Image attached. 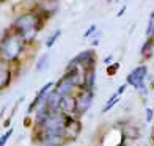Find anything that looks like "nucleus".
I'll return each mask as SVG.
<instances>
[{
	"label": "nucleus",
	"mask_w": 154,
	"mask_h": 146,
	"mask_svg": "<svg viewBox=\"0 0 154 146\" xmlns=\"http://www.w3.org/2000/svg\"><path fill=\"white\" fill-rule=\"evenodd\" d=\"M145 121L146 123H152L154 121V108L145 107Z\"/></svg>",
	"instance_id": "a211bd4d"
},
{
	"label": "nucleus",
	"mask_w": 154,
	"mask_h": 146,
	"mask_svg": "<svg viewBox=\"0 0 154 146\" xmlns=\"http://www.w3.org/2000/svg\"><path fill=\"white\" fill-rule=\"evenodd\" d=\"M47 63H49V57L47 55H43V57L38 60V63H36V71H43V69H46Z\"/></svg>",
	"instance_id": "dca6fc26"
},
{
	"label": "nucleus",
	"mask_w": 154,
	"mask_h": 146,
	"mask_svg": "<svg viewBox=\"0 0 154 146\" xmlns=\"http://www.w3.org/2000/svg\"><path fill=\"white\" fill-rule=\"evenodd\" d=\"M11 83V69L8 68V63L0 58V91L8 88Z\"/></svg>",
	"instance_id": "1a4fd4ad"
},
{
	"label": "nucleus",
	"mask_w": 154,
	"mask_h": 146,
	"mask_svg": "<svg viewBox=\"0 0 154 146\" xmlns=\"http://www.w3.org/2000/svg\"><path fill=\"white\" fill-rule=\"evenodd\" d=\"M11 134H13V129H8L2 137H0V146H5L6 144V141H8V138L11 137Z\"/></svg>",
	"instance_id": "6ab92c4d"
},
{
	"label": "nucleus",
	"mask_w": 154,
	"mask_h": 146,
	"mask_svg": "<svg viewBox=\"0 0 154 146\" xmlns=\"http://www.w3.org/2000/svg\"><path fill=\"white\" fill-rule=\"evenodd\" d=\"M120 99H121V94L120 93H113L109 99H107V102L104 104V107H102V110H101V113H107V112H110L112 108H113L118 102H120Z\"/></svg>",
	"instance_id": "ddd939ff"
},
{
	"label": "nucleus",
	"mask_w": 154,
	"mask_h": 146,
	"mask_svg": "<svg viewBox=\"0 0 154 146\" xmlns=\"http://www.w3.org/2000/svg\"><path fill=\"white\" fill-rule=\"evenodd\" d=\"M151 140H152V143H154V126H152V129H151Z\"/></svg>",
	"instance_id": "b1692460"
},
{
	"label": "nucleus",
	"mask_w": 154,
	"mask_h": 146,
	"mask_svg": "<svg viewBox=\"0 0 154 146\" xmlns=\"http://www.w3.org/2000/svg\"><path fill=\"white\" fill-rule=\"evenodd\" d=\"M146 75H148V68H146L145 65L137 66L134 71H131L128 75H126V85H128V87H134L137 90L138 87H142L145 83Z\"/></svg>",
	"instance_id": "423d86ee"
},
{
	"label": "nucleus",
	"mask_w": 154,
	"mask_h": 146,
	"mask_svg": "<svg viewBox=\"0 0 154 146\" xmlns=\"http://www.w3.org/2000/svg\"><path fill=\"white\" fill-rule=\"evenodd\" d=\"M58 110L65 115H74L75 116V96L69 94V96H63L60 99V107Z\"/></svg>",
	"instance_id": "6e6552de"
},
{
	"label": "nucleus",
	"mask_w": 154,
	"mask_h": 146,
	"mask_svg": "<svg viewBox=\"0 0 154 146\" xmlns=\"http://www.w3.org/2000/svg\"><path fill=\"white\" fill-rule=\"evenodd\" d=\"M94 32H96V25H91V27H90V29H88L85 33H83V36H85V38H88L90 35H93Z\"/></svg>",
	"instance_id": "412c9836"
},
{
	"label": "nucleus",
	"mask_w": 154,
	"mask_h": 146,
	"mask_svg": "<svg viewBox=\"0 0 154 146\" xmlns=\"http://www.w3.org/2000/svg\"><path fill=\"white\" fill-rule=\"evenodd\" d=\"M146 35H148V36H154V11L151 13L149 20H148V29H146Z\"/></svg>",
	"instance_id": "f3484780"
},
{
	"label": "nucleus",
	"mask_w": 154,
	"mask_h": 146,
	"mask_svg": "<svg viewBox=\"0 0 154 146\" xmlns=\"http://www.w3.org/2000/svg\"><path fill=\"white\" fill-rule=\"evenodd\" d=\"M75 85L72 83V80L68 77V75H63V77L55 83V87H54V91L57 93L58 96H69V94H74L75 91Z\"/></svg>",
	"instance_id": "0eeeda50"
},
{
	"label": "nucleus",
	"mask_w": 154,
	"mask_h": 146,
	"mask_svg": "<svg viewBox=\"0 0 154 146\" xmlns=\"http://www.w3.org/2000/svg\"><path fill=\"white\" fill-rule=\"evenodd\" d=\"M121 134H123V137L129 138V140H137V138H140V135H142V130H140V127L134 123H126L124 127L121 129Z\"/></svg>",
	"instance_id": "9d476101"
},
{
	"label": "nucleus",
	"mask_w": 154,
	"mask_h": 146,
	"mask_svg": "<svg viewBox=\"0 0 154 146\" xmlns=\"http://www.w3.org/2000/svg\"><path fill=\"white\" fill-rule=\"evenodd\" d=\"M94 85H96V68H87L85 71V83H83V88L87 90H93L94 91Z\"/></svg>",
	"instance_id": "9b49d317"
},
{
	"label": "nucleus",
	"mask_w": 154,
	"mask_h": 146,
	"mask_svg": "<svg viewBox=\"0 0 154 146\" xmlns=\"http://www.w3.org/2000/svg\"><path fill=\"white\" fill-rule=\"evenodd\" d=\"M138 146H148V143H145V141H143V143H138Z\"/></svg>",
	"instance_id": "393cba45"
},
{
	"label": "nucleus",
	"mask_w": 154,
	"mask_h": 146,
	"mask_svg": "<svg viewBox=\"0 0 154 146\" xmlns=\"http://www.w3.org/2000/svg\"><path fill=\"white\" fill-rule=\"evenodd\" d=\"M112 60H113V57H112V55H109V57H107L106 60H104V63L109 65V63H112Z\"/></svg>",
	"instance_id": "5701e85b"
},
{
	"label": "nucleus",
	"mask_w": 154,
	"mask_h": 146,
	"mask_svg": "<svg viewBox=\"0 0 154 146\" xmlns=\"http://www.w3.org/2000/svg\"><path fill=\"white\" fill-rule=\"evenodd\" d=\"M0 2H2V0H0Z\"/></svg>",
	"instance_id": "bb28decb"
},
{
	"label": "nucleus",
	"mask_w": 154,
	"mask_h": 146,
	"mask_svg": "<svg viewBox=\"0 0 154 146\" xmlns=\"http://www.w3.org/2000/svg\"><path fill=\"white\" fill-rule=\"evenodd\" d=\"M36 141L41 146H65L68 143L66 137L63 134L46 132V130H39V129L36 132Z\"/></svg>",
	"instance_id": "20e7f679"
},
{
	"label": "nucleus",
	"mask_w": 154,
	"mask_h": 146,
	"mask_svg": "<svg viewBox=\"0 0 154 146\" xmlns=\"http://www.w3.org/2000/svg\"><path fill=\"white\" fill-rule=\"evenodd\" d=\"M118 69H120V63H113L112 66H109V69H107V74H109V75H115Z\"/></svg>",
	"instance_id": "aec40b11"
},
{
	"label": "nucleus",
	"mask_w": 154,
	"mask_h": 146,
	"mask_svg": "<svg viewBox=\"0 0 154 146\" xmlns=\"http://www.w3.org/2000/svg\"><path fill=\"white\" fill-rule=\"evenodd\" d=\"M38 6H39V11H46L51 14L58 8V0H41Z\"/></svg>",
	"instance_id": "f8f14e48"
},
{
	"label": "nucleus",
	"mask_w": 154,
	"mask_h": 146,
	"mask_svg": "<svg viewBox=\"0 0 154 146\" xmlns=\"http://www.w3.org/2000/svg\"><path fill=\"white\" fill-rule=\"evenodd\" d=\"M74 96H75V116L80 120L91 108L94 91L93 90H87V88H80V90H77V93H74Z\"/></svg>",
	"instance_id": "7ed1b4c3"
},
{
	"label": "nucleus",
	"mask_w": 154,
	"mask_h": 146,
	"mask_svg": "<svg viewBox=\"0 0 154 146\" xmlns=\"http://www.w3.org/2000/svg\"><path fill=\"white\" fill-rule=\"evenodd\" d=\"M24 43L25 41L22 39V36L17 35L16 32L6 35L0 43V58H3L6 63L17 60L24 49Z\"/></svg>",
	"instance_id": "f257e3e1"
},
{
	"label": "nucleus",
	"mask_w": 154,
	"mask_h": 146,
	"mask_svg": "<svg viewBox=\"0 0 154 146\" xmlns=\"http://www.w3.org/2000/svg\"><path fill=\"white\" fill-rule=\"evenodd\" d=\"M140 53H142L145 58H151V57H152V53H154V38H152V36H148L146 43L142 46V50H140Z\"/></svg>",
	"instance_id": "4468645a"
},
{
	"label": "nucleus",
	"mask_w": 154,
	"mask_h": 146,
	"mask_svg": "<svg viewBox=\"0 0 154 146\" xmlns=\"http://www.w3.org/2000/svg\"><path fill=\"white\" fill-rule=\"evenodd\" d=\"M82 130V124L80 120L74 115H66V121H65V129H63V135L66 137L68 141H72L79 137Z\"/></svg>",
	"instance_id": "39448f33"
},
{
	"label": "nucleus",
	"mask_w": 154,
	"mask_h": 146,
	"mask_svg": "<svg viewBox=\"0 0 154 146\" xmlns=\"http://www.w3.org/2000/svg\"><path fill=\"white\" fill-rule=\"evenodd\" d=\"M60 35H61V30H55V33H54V35H51V36L47 38L46 46H47V47H52V46L55 44V41H57V39L60 38Z\"/></svg>",
	"instance_id": "2eb2a0df"
},
{
	"label": "nucleus",
	"mask_w": 154,
	"mask_h": 146,
	"mask_svg": "<svg viewBox=\"0 0 154 146\" xmlns=\"http://www.w3.org/2000/svg\"><path fill=\"white\" fill-rule=\"evenodd\" d=\"M152 97H154V91H152Z\"/></svg>",
	"instance_id": "a878e982"
},
{
	"label": "nucleus",
	"mask_w": 154,
	"mask_h": 146,
	"mask_svg": "<svg viewBox=\"0 0 154 146\" xmlns=\"http://www.w3.org/2000/svg\"><path fill=\"white\" fill-rule=\"evenodd\" d=\"M39 25H41V19H39V16L33 14V13L22 14L14 20V30L17 35L22 36L24 41H32L36 36Z\"/></svg>",
	"instance_id": "f03ea898"
},
{
	"label": "nucleus",
	"mask_w": 154,
	"mask_h": 146,
	"mask_svg": "<svg viewBox=\"0 0 154 146\" xmlns=\"http://www.w3.org/2000/svg\"><path fill=\"white\" fill-rule=\"evenodd\" d=\"M126 87H128V85H126V83H124V85H121L120 88H118V91H116V93H120V94H123V93H124V90H126Z\"/></svg>",
	"instance_id": "4be33fe9"
}]
</instances>
